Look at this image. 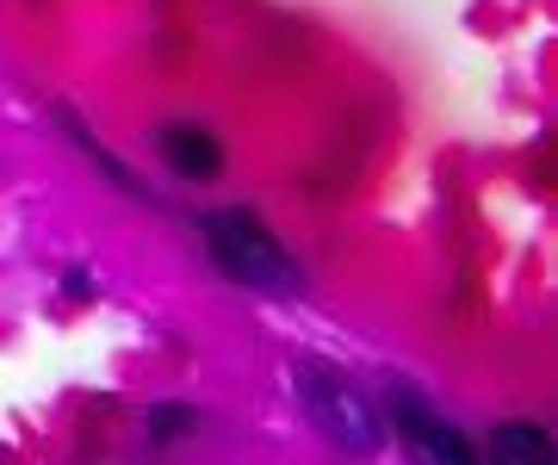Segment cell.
Segmentation results:
<instances>
[{
  "label": "cell",
  "instance_id": "obj_1",
  "mask_svg": "<svg viewBox=\"0 0 558 465\" xmlns=\"http://www.w3.org/2000/svg\"><path fill=\"white\" fill-rule=\"evenodd\" d=\"M205 230H211V248H218V261L230 267V280L255 285V292H299L292 255H286L248 211H218Z\"/></svg>",
  "mask_w": 558,
  "mask_h": 465
},
{
  "label": "cell",
  "instance_id": "obj_2",
  "mask_svg": "<svg viewBox=\"0 0 558 465\" xmlns=\"http://www.w3.org/2000/svg\"><path fill=\"white\" fill-rule=\"evenodd\" d=\"M299 397H304V409H311V423H317L341 453H373V446H379V416H373V404H366L341 372H329V366H304L299 372Z\"/></svg>",
  "mask_w": 558,
  "mask_h": 465
},
{
  "label": "cell",
  "instance_id": "obj_3",
  "mask_svg": "<svg viewBox=\"0 0 558 465\" xmlns=\"http://www.w3.org/2000/svg\"><path fill=\"white\" fill-rule=\"evenodd\" d=\"M398 428L416 465H472V446L459 441L447 423H435L422 404H398Z\"/></svg>",
  "mask_w": 558,
  "mask_h": 465
},
{
  "label": "cell",
  "instance_id": "obj_4",
  "mask_svg": "<svg viewBox=\"0 0 558 465\" xmlns=\"http://www.w3.org/2000/svg\"><path fill=\"white\" fill-rule=\"evenodd\" d=\"M161 149H168L174 174H186V181H211V174H218V143L205 137V131L174 124V131H161Z\"/></svg>",
  "mask_w": 558,
  "mask_h": 465
},
{
  "label": "cell",
  "instance_id": "obj_5",
  "mask_svg": "<svg viewBox=\"0 0 558 465\" xmlns=\"http://www.w3.org/2000/svg\"><path fill=\"white\" fill-rule=\"evenodd\" d=\"M490 465H553V441L534 423H509L490 441Z\"/></svg>",
  "mask_w": 558,
  "mask_h": 465
}]
</instances>
